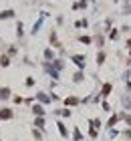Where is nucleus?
Returning <instances> with one entry per match:
<instances>
[{
	"label": "nucleus",
	"mask_w": 131,
	"mask_h": 141,
	"mask_svg": "<svg viewBox=\"0 0 131 141\" xmlns=\"http://www.w3.org/2000/svg\"><path fill=\"white\" fill-rule=\"evenodd\" d=\"M10 16H14L12 10H4V12H0V18H10Z\"/></svg>",
	"instance_id": "5"
},
{
	"label": "nucleus",
	"mask_w": 131,
	"mask_h": 141,
	"mask_svg": "<svg viewBox=\"0 0 131 141\" xmlns=\"http://www.w3.org/2000/svg\"><path fill=\"white\" fill-rule=\"evenodd\" d=\"M81 42H85V45H89V42H91V38H89V36H81Z\"/></svg>",
	"instance_id": "13"
},
{
	"label": "nucleus",
	"mask_w": 131,
	"mask_h": 141,
	"mask_svg": "<svg viewBox=\"0 0 131 141\" xmlns=\"http://www.w3.org/2000/svg\"><path fill=\"white\" fill-rule=\"evenodd\" d=\"M8 63H10L8 57H2V59H0V65H2V67H8Z\"/></svg>",
	"instance_id": "7"
},
{
	"label": "nucleus",
	"mask_w": 131,
	"mask_h": 141,
	"mask_svg": "<svg viewBox=\"0 0 131 141\" xmlns=\"http://www.w3.org/2000/svg\"><path fill=\"white\" fill-rule=\"evenodd\" d=\"M34 125H36V127H42V125H45V119H42V117L36 119V123H34Z\"/></svg>",
	"instance_id": "12"
},
{
	"label": "nucleus",
	"mask_w": 131,
	"mask_h": 141,
	"mask_svg": "<svg viewBox=\"0 0 131 141\" xmlns=\"http://www.w3.org/2000/svg\"><path fill=\"white\" fill-rule=\"evenodd\" d=\"M59 131H61V135H65V137H67V129H65V125H63V123H59Z\"/></svg>",
	"instance_id": "6"
},
{
	"label": "nucleus",
	"mask_w": 131,
	"mask_h": 141,
	"mask_svg": "<svg viewBox=\"0 0 131 141\" xmlns=\"http://www.w3.org/2000/svg\"><path fill=\"white\" fill-rule=\"evenodd\" d=\"M129 46H131V40H129Z\"/></svg>",
	"instance_id": "14"
},
{
	"label": "nucleus",
	"mask_w": 131,
	"mask_h": 141,
	"mask_svg": "<svg viewBox=\"0 0 131 141\" xmlns=\"http://www.w3.org/2000/svg\"><path fill=\"white\" fill-rule=\"evenodd\" d=\"M32 113H34V115H40V117H42V107H40V105H34V107H32Z\"/></svg>",
	"instance_id": "4"
},
{
	"label": "nucleus",
	"mask_w": 131,
	"mask_h": 141,
	"mask_svg": "<svg viewBox=\"0 0 131 141\" xmlns=\"http://www.w3.org/2000/svg\"><path fill=\"white\" fill-rule=\"evenodd\" d=\"M73 60H75V65H77V67H81V69L85 67V63H83V60H85V59H83L81 54H75V57H73Z\"/></svg>",
	"instance_id": "1"
},
{
	"label": "nucleus",
	"mask_w": 131,
	"mask_h": 141,
	"mask_svg": "<svg viewBox=\"0 0 131 141\" xmlns=\"http://www.w3.org/2000/svg\"><path fill=\"white\" fill-rule=\"evenodd\" d=\"M103 60H105V54H103V52H99V57H97V63H99V65H103Z\"/></svg>",
	"instance_id": "10"
},
{
	"label": "nucleus",
	"mask_w": 131,
	"mask_h": 141,
	"mask_svg": "<svg viewBox=\"0 0 131 141\" xmlns=\"http://www.w3.org/2000/svg\"><path fill=\"white\" fill-rule=\"evenodd\" d=\"M77 101H79V99H75V97H69V99H67V105H75Z\"/></svg>",
	"instance_id": "9"
},
{
	"label": "nucleus",
	"mask_w": 131,
	"mask_h": 141,
	"mask_svg": "<svg viewBox=\"0 0 131 141\" xmlns=\"http://www.w3.org/2000/svg\"><path fill=\"white\" fill-rule=\"evenodd\" d=\"M39 101H42V103H48V97H46V95H42V93H40V95H39Z\"/></svg>",
	"instance_id": "11"
},
{
	"label": "nucleus",
	"mask_w": 131,
	"mask_h": 141,
	"mask_svg": "<svg viewBox=\"0 0 131 141\" xmlns=\"http://www.w3.org/2000/svg\"><path fill=\"white\" fill-rule=\"evenodd\" d=\"M109 93H111V85H105V87H103V95L107 97Z\"/></svg>",
	"instance_id": "8"
},
{
	"label": "nucleus",
	"mask_w": 131,
	"mask_h": 141,
	"mask_svg": "<svg viewBox=\"0 0 131 141\" xmlns=\"http://www.w3.org/2000/svg\"><path fill=\"white\" fill-rule=\"evenodd\" d=\"M8 97H10V89H6V87L0 89V99H8Z\"/></svg>",
	"instance_id": "3"
},
{
	"label": "nucleus",
	"mask_w": 131,
	"mask_h": 141,
	"mask_svg": "<svg viewBox=\"0 0 131 141\" xmlns=\"http://www.w3.org/2000/svg\"><path fill=\"white\" fill-rule=\"evenodd\" d=\"M12 117V111H10V109H2V111H0V119H10Z\"/></svg>",
	"instance_id": "2"
}]
</instances>
